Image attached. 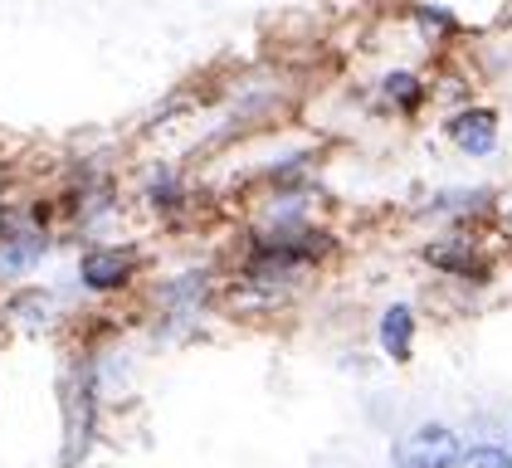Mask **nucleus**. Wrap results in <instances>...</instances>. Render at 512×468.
<instances>
[{
    "label": "nucleus",
    "instance_id": "nucleus-1",
    "mask_svg": "<svg viewBox=\"0 0 512 468\" xmlns=\"http://www.w3.org/2000/svg\"><path fill=\"white\" fill-rule=\"evenodd\" d=\"M157 273L152 249L137 239H103L74 249V288L79 303H113V298H142L147 278Z\"/></svg>",
    "mask_w": 512,
    "mask_h": 468
},
{
    "label": "nucleus",
    "instance_id": "nucleus-2",
    "mask_svg": "<svg viewBox=\"0 0 512 468\" xmlns=\"http://www.w3.org/2000/svg\"><path fill=\"white\" fill-rule=\"evenodd\" d=\"M464 444L469 439L449 420H420L415 429L391 439V468H459Z\"/></svg>",
    "mask_w": 512,
    "mask_h": 468
},
{
    "label": "nucleus",
    "instance_id": "nucleus-3",
    "mask_svg": "<svg viewBox=\"0 0 512 468\" xmlns=\"http://www.w3.org/2000/svg\"><path fill=\"white\" fill-rule=\"evenodd\" d=\"M376 351L391 361V366H410L415 347H420V312L410 298H391L386 308L376 312Z\"/></svg>",
    "mask_w": 512,
    "mask_h": 468
},
{
    "label": "nucleus",
    "instance_id": "nucleus-4",
    "mask_svg": "<svg viewBox=\"0 0 512 468\" xmlns=\"http://www.w3.org/2000/svg\"><path fill=\"white\" fill-rule=\"evenodd\" d=\"M498 132H503V127H498V113H493V108H459V113L444 122V137L464 156H473V161L498 152Z\"/></svg>",
    "mask_w": 512,
    "mask_h": 468
},
{
    "label": "nucleus",
    "instance_id": "nucleus-5",
    "mask_svg": "<svg viewBox=\"0 0 512 468\" xmlns=\"http://www.w3.org/2000/svg\"><path fill=\"white\" fill-rule=\"evenodd\" d=\"M386 98L395 103V113H405V117H415L420 108H425V98H430V88L420 83V78L410 74V69H395V74H386Z\"/></svg>",
    "mask_w": 512,
    "mask_h": 468
},
{
    "label": "nucleus",
    "instance_id": "nucleus-6",
    "mask_svg": "<svg viewBox=\"0 0 512 468\" xmlns=\"http://www.w3.org/2000/svg\"><path fill=\"white\" fill-rule=\"evenodd\" d=\"M459 468H512V454L503 439H469Z\"/></svg>",
    "mask_w": 512,
    "mask_h": 468
},
{
    "label": "nucleus",
    "instance_id": "nucleus-7",
    "mask_svg": "<svg viewBox=\"0 0 512 468\" xmlns=\"http://www.w3.org/2000/svg\"><path fill=\"white\" fill-rule=\"evenodd\" d=\"M415 20H420L430 35H449V30H454V15H449V10H434V5H420Z\"/></svg>",
    "mask_w": 512,
    "mask_h": 468
},
{
    "label": "nucleus",
    "instance_id": "nucleus-8",
    "mask_svg": "<svg viewBox=\"0 0 512 468\" xmlns=\"http://www.w3.org/2000/svg\"><path fill=\"white\" fill-rule=\"evenodd\" d=\"M503 444H508V454H512V415H508V429H503Z\"/></svg>",
    "mask_w": 512,
    "mask_h": 468
}]
</instances>
